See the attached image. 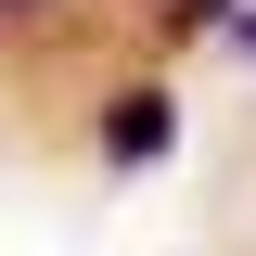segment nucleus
<instances>
[{
  "instance_id": "f03ea898",
  "label": "nucleus",
  "mask_w": 256,
  "mask_h": 256,
  "mask_svg": "<svg viewBox=\"0 0 256 256\" xmlns=\"http://www.w3.org/2000/svg\"><path fill=\"white\" fill-rule=\"evenodd\" d=\"M230 0H154V52H192V38H218Z\"/></svg>"
},
{
  "instance_id": "f257e3e1",
  "label": "nucleus",
  "mask_w": 256,
  "mask_h": 256,
  "mask_svg": "<svg viewBox=\"0 0 256 256\" xmlns=\"http://www.w3.org/2000/svg\"><path fill=\"white\" fill-rule=\"evenodd\" d=\"M166 141H180V102H166V90H128V102H102V166H116V180L166 166Z\"/></svg>"
},
{
  "instance_id": "7ed1b4c3",
  "label": "nucleus",
  "mask_w": 256,
  "mask_h": 256,
  "mask_svg": "<svg viewBox=\"0 0 256 256\" xmlns=\"http://www.w3.org/2000/svg\"><path fill=\"white\" fill-rule=\"evenodd\" d=\"M218 38H244V52H256V0H230V26H218Z\"/></svg>"
},
{
  "instance_id": "20e7f679",
  "label": "nucleus",
  "mask_w": 256,
  "mask_h": 256,
  "mask_svg": "<svg viewBox=\"0 0 256 256\" xmlns=\"http://www.w3.org/2000/svg\"><path fill=\"white\" fill-rule=\"evenodd\" d=\"M26 13H52V0H0V26H26Z\"/></svg>"
}]
</instances>
